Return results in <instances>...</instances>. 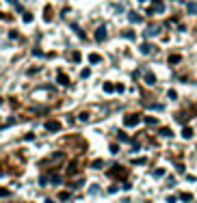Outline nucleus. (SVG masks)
<instances>
[{"label":"nucleus","mask_w":197,"mask_h":203,"mask_svg":"<svg viewBox=\"0 0 197 203\" xmlns=\"http://www.w3.org/2000/svg\"><path fill=\"white\" fill-rule=\"evenodd\" d=\"M139 121H141V117H139V115H126V117H123V126H126V128H132V126H139Z\"/></svg>","instance_id":"1"},{"label":"nucleus","mask_w":197,"mask_h":203,"mask_svg":"<svg viewBox=\"0 0 197 203\" xmlns=\"http://www.w3.org/2000/svg\"><path fill=\"white\" fill-rule=\"evenodd\" d=\"M0 197H9V190H7V188H0Z\"/></svg>","instance_id":"20"},{"label":"nucleus","mask_w":197,"mask_h":203,"mask_svg":"<svg viewBox=\"0 0 197 203\" xmlns=\"http://www.w3.org/2000/svg\"><path fill=\"white\" fill-rule=\"evenodd\" d=\"M46 203H54V201H52V199H48V201H46Z\"/></svg>","instance_id":"23"},{"label":"nucleus","mask_w":197,"mask_h":203,"mask_svg":"<svg viewBox=\"0 0 197 203\" xmlns=\"http://www.w3.org/2000/svg\"><path fill=\"white\" fill-rule=\"evenodd\" d=\"M169 63H171V65L180 63V56H178V54H176V56H173V54H171V56H169Z\"/></svg>","instance_id":"8"},{"label":"nucleus","mask_w":197,"mask_h":203,"mask_svg":"<svg viewBox=\"0 0 197 203\" xmlns=\"http://www.w3.org/2000/svg\"><path fill=\"white\" fill-rule=\"evenodd\" d=\"M160 134H163V136H171V134H173V132H171V130H169V128H163V130H160Z\"/></svg>","instance_id":"11"},{"label":"nucleus","mask_w":197,"mask_h":203,"mask_svg":"<svg viewBox=\"0 0 197 203\" xmlns=\"http://www.w3.org/2000/svg\"><path fill=\"white\" fill-rule=\"evenodd\" d=\"M123 173H126V169H121L119 164H115V169H111V171H109L111 177H119V175H123Z\"/></svg>","instance_id":"3"},{"label":"nucleus","mask_w":197,"mask_h":203,"mask_svg":"<svg viewBox=\"0 0 197 203\" xmlns=\"http://www.w3.org/2000/svg\"><path fill=\"white\" fill-rule=\"evenodd\" d=\"M123 37H126V39H134V33H132V30H126V33H123Z\"/></svg>","instance_id":"15"},{"label":"nucleus","mask_w":197,"mask_h":203,"mask_svg":"<svg viewBox=\"0 0 197 203\" xmlns=\"http://www.w3.org/2000/svg\"><path fill=\"white\" fill-rule=\"evenodd\" d=\"M104 39H106V28L100 26V28L95 30V41H104Z\"/></svg>","instance_id":"4"},{"label":"nucleus","mask_w":197,"mask_h":203,"mask_svg":"<svg viewBox=\"0 0 197 203\" xmlns=\"http://www.w3.org/2000/svg\"><path fill=\"white\" fill-rule=\"evenodd\" d=\"M182 136H184V138H191V136H193V130H191V128H184V130H182Z\"/></svg>","instance_id":"6"},{"label":"nucleus","mask_w":197,"mask_h":203,"mask_svg":"<svg viewBox=\"0 0 197 203\" xmlns=\"http://www.w3.org/2000/svg\"><path fill=\"white\" fill-rule=\"evenodd\" d=\"M59 82H61V84H69V80H67V76H65V73H59Z\"/></svg>","instance_id":"7"},{"label":"nucleus","mask_w":197,"mask_h":203,"mask_svg":"<svg viewBox=\"0 0 197 203\" xmlns=\"http://www.w3.org/2000/svg\"><path fill=\"white\" fill-rule=\"evenodd\" d=\"M113 89H115V87H113V84H111V82H106V84H104V91H109V93H111V91H113Z\"/></svg>","instance_id":"17"},{"label":"nucleus","mask_w":197,"mask_h":203,"mask_svg":"<svg viewBox=\"0 0 197 203\" xmlns=\"http://www.w3.org/2000/svg\"><path fill=\"white\" fill-rule=\"evenodd\" d=\"M188 11H191V13H197V5H188Z\"/></svg>","instance_id":"22"},{"label":"nucleus","mask_w":197,"mask_h":203,"mask_svg":"<svg viewBox=\"0 0 197 203\" xmlns=\"http://www.w3.org/2000/svg\"><path fill=\"white\" fill-rule=\"evenodd\" d=\"M154 175H156V177H163V175H165V169H158V171H156Z\"/></svg>","instance_id":"21"},{"label":"nucleus","mask_w":197,"mask_h":203,"mask_svg":"<svg viewBox=\"0 0 197 203\" xmlns=\"http://www.w3.org/2000/svg\"><path fill=\"white\" fill-rule=\"evenodd\" d=\"M145 82H147V84H154V82H156V76H154V73H145Z\"/></svg>","instance_id":"5"},{"label":"nucleus","mask_w":197,"mask_h":203,"mask_svg":"<svg viewBox=\"0 0 197 203\" xmlns=\"http://www.w3.org/2000/svg\"><path fill=\"white\" fill-rule=\"evenodd\" d=\"M72 61H74V63H78V61H80V54L74 52V54H72Z\"/></svg>","instance_id":"18"},{"label":"nucleus","mask_w":197,"mask_h":203,"mask_svg":"<svg viewBox=\"0 0 197 203\" xmlns=\"http://www.w3.org/2000/svg\"><path fill=\"white\" fill-rule=\"evenodd\" d=\"M46 130L59 132V130H61V123H59V121H46Z\"/></svg>","instance_id":"2"},{"label":"nucleus","mask_w":197,"mask_h":203,"mask_svg":"<svg viewBox=\"0 0 197 203\" xmlns=\"http://www.w3.org/2000/svg\"><path fill=\"white\" fill-rule=\"evenodd\" d=\"M180 199H182V201H193V197L188 192H182V194H180Z\"/></svg>","instance_id":"9"},{"label":"nucleus","mask_w":197,"mask_h":203,"mask_svg":"<svg viewBox=\"0 0 197 203\" xmlns=\"http://www.w3.org/2000/svg\"><path fill=\"white\" fill-rule=\"evenodd\" d=\"M78 173V169H76V164H72V169H67V175H76Z\"/></svg>","instance_id":"12"},{"label":"nucleus","mask_w":197,"mask_h":203,"mask_svg":"<svg viewBox=\"0 0 197 203\" xmlns=\"http://www.w3.org/2000/svg\"><path fill=\"white\" fill-rule=\"evenodd\" d=\"M93 169H102V160H95V162H93Z\"/></svg>","instance_id":"19"},{"label":"nucleus","mask_w":197,"mask_h":203,"mask_svg":"<svg viewBox=\"0 0 197 203\" xmlns=\"http://www.w3.org/2000/svg\"><path fill=\"white\" fill-rule=\"evenodd\" d=\"M145 123H147V126H154V123H156V119H154V117H147V119H145Z\"/></svg>","instance_id":"16"},{"label":"nucleus","mask_w":197,"mask_h":203,"mask_svg":"<svg viewBox=\"0 0 197 203\" xmlns=\"http://www.w3.org/2000/svg\"><path fill=\"white\" fill-rule=\"evenodd\" d=\"M89 61H91V63H100V56H98V54H91V56H89Z\"/></svg>","instance_id":"13"},{"label":"nucleus","mask_w":197,"mask_h":203,"mask_svg":"<svg viewBox=\"0 0 197 203\" xmlns=\"http://www.w3.org/2000/svg\"><path fill=\"white\" fill-rule=\"evenodd\" d=\"M141 2H143V0H141Z\"/></svg>","instance_id":"24"},{"label":"nucleus","mask_w":197,"mask_h":203,"mask_svg":"<svg viewBox=\"0 0 197 203\" xmlns=\"http://www.w3.org/2000/svg\"><path fill=\"white\" fill-rule=\"evenodd\" d=\"M149 50H152V48H149V43H143V45H141V52H143V54H147Z\"/></svg>","instance_id":"10"},{"label":"nucleus","mask_w":197,"mask_h":203,"mask_svg":"<svg viewBox=\"0 0 197 203\" xmlns=\"http://www.w3.org/2000/svg\"><path fill=\"white\" fill-rule=\"evenodd\" d=\"M130 22H141V17L137 13H130Z\"/></svg>","instance_id":"14"}]
</instances>
